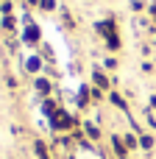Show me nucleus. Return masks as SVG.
<instances>
[{"instance_id":"obj_1","label":"nucleus","mask_w":156,"mask_h":159,"mask_svg":"<svg viewBox=\"0 0 156 159\" xmlns=\"http://www.w3.org/2000/svg\"><path fill=\"white\" fill-rule=\"evenodd\" d=\"M67 123H70L67 115H59V117H56V126H67Z\"/></svg>"}]
</instances>
